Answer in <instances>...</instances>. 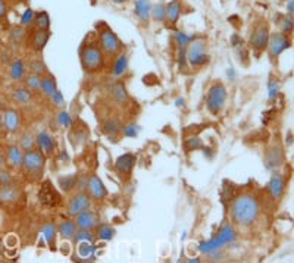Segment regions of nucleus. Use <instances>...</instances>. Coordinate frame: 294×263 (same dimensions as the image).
Returning <instances> with one entry per match:
<instances>
[{
	"mask_svg": "<svg viewBox=\"0 0 294 263\" xmlns=\"http://www.w3.org/2000/svg\"><path fill=\"white\" fill-rule=\"evenodd\" d=\"M231 218L238 226H250L257 219L260 207L254 196L241 194L235 198L231 204Z\"/></svg>",
	"mask_w": 294,
	"mask_h": 263,
	"instance_id": "1",
	"label": "nucleus"
},
{
	"mask_svg": "<svg viewBox=\"0 0 294 263\" xmlns=\"http://www.w3.org/2000/svg\"><path fill=\"white\" fill-rule=\"evenodd\" d=\"M80 61L86 72L94 74L103 69L105 66V53L99 44H83L80 49Z\"/></svg>",
	"mask_w": 294,
	"mask_h": 263,
	"instance_id": "2",
	"label": "nucleus"
},
{
	"mask_svg": "<svg viewBox=\"0 0 294 263\" xmlns=\"http://www.w3.org/2000/svg\"><path fill=\"white\" fill-rule=\"evenodd\" d=\"M234 240H235V232H234L232 226L225 223V225L221 228V231L216 234L215 238H212V240H209V241L200 242V244H199V248H200V251L204 253V254H210V253L219 251L224 245L232 242Z\"/></svg>",
	"mask_w": 294,
	"mask_h": 263,
	"instance_id": "3",
	"label": "nucleus"
},
{
	"mask_svg": "<svg viewBox=\"0 0 294 263\" xmlns=\"http://www.w3.org/2000/svg\"><path fill=\"white\" fill-rule=\"evenodd\" d=\"M228 97V91L222 83H215L207 90V97H206V106L207 110L212 115H218L221 110L224 109Z\"/></svg>",
	"mask_w": 294,
	"mask_h": 263,
	"instance_id": "4",
	"label": "nucleus"
},
{
	"mask_svg": "<svg viewBox=\"0 0 294 263\" xmlns=\"http://www.w3.org/2000/svg\"><path fill=\"white\" fill-rule=\"evenodd\" d=\"M209 62V53L203 39H194L187 46V64L193 68H202Z\"/></svg>",
	"mask_w": 294,
	"mask_h": 263,
	"instance_id": "5",
	"label": "nucleus"
},
{
	"mask_svg": "<svg viewBox=\"0 0 294 263\" xmlns=\"http://www.w3.org/2000/svg\"><path fill=\"white\" fill-rule=\"evenodd\" d=\"M99 46H100L102 52L106 56H111V58H116L121 53V50H122L121 40L118 39V36L113 33L112 30L108 28V27H103L99 31Z\"/></svg>",
	"mask_w": 294,
	"mask_h": 263,
	"instance_id": "6",
	"label": "nucleus"
},
{
	"mask_svg": "<svg viewBox=\"0 0 294 263\" xmlns=\"http://www.w3.org/2000/svg\"><path fill=\"white\" fill-rule=\"evenodd\" d=\"M46 165V156L39 149H31L24 152V165L25 171L33 176H40Z\"/></svg>",
	"mask_w": 294,
	"mask_h": 263,
	"instance_id": "7",
	"label": "nucleus"
},
{
	"mask_svg": "<svg viewBox=\"0 0 294 263\" xmlns=\"http://www.w3.org/2000/svg\"><path fill=\"white\" fill-rule=\"evenodd\" d=\"M288 47H291V42L288 39V36L282 34V33H273L269 34V42H268V55L271 59L279 58Z\"/></svg>",
	"mask_w": 294,
	"mask_h": 263,
	"instance_id": "8",
	"label": "nucleus"
},
{
	"mask_svg": "<svg viewBox=\"0 0 294 263\" xmlns=\"http://www.w3.org/2000/svg\"><path fill=\"white\" fill-rule=\"evenodd\" d=\"M268 42H269V30L266 25H257L251 36H250V46L251 49L256 52V55L259 56L262 52L266 50L268 47Z\"/></svg>",
	"mask_w": 294,
	"mask_h": 263,
	"instance_id": "9",
	"label": "nucleus"
},
{
	"mask_svg": "<svg viewBox=\"0 0 294 263\" xmlns=\"http://www.w3.org/2000/svg\"><path fill=\"white\" fill-rule=\"evenodd\" d=\"M39 201L45 207H53L61 201V194L52 185L50 181H43V184L40 187V191H39Z\"/></svg>",
	"mask_w": 294,
	"mask_h": 263,
	"instance_id": "10",
	"label": "nucleus"
},
{
	"mask_svg": "<svg viewBox=\"0 0 294 263\" xmlns=\"http://www.w3.org/2000/svg\"><path fill=\"white\" fill-rule=\"evenodd\" d=\"M91 200L89 194H86L84 191H80L78 194H75L74 197L71 198L68 204V209H67V213L71 218H75L77 215H80L81 212L87 210L90 207Z\"/></svg>",
	"mask_w": 294,
	"mask_h": 263,
	"instance_id": "11",
	"label": "nucleus"
},
{
	"mask_svg": "<svg viewBox=\"0 0 294 263\" xmlns=\"http://www.w3.org/2000/svg\"><path fill=\"white\" fill-rule=\"evenodd\" d=\"M2 119H3V128L9 134H15L20 131L21 127V115L12 108L3 110L2 113Z\"/></svg>",
	"mask_w": 294,
	"mask_h": 263,
	"instance_id": "12",
	"label": "nucleus"
},
{
	"mask_svg": "<svg viewBox=\"0 0 294 263\" xmlns=\"http://www.w3.org/2000/svg\"><path fill=\"white\" fill-rule=\"evenodd\" d=\"M87 191H89L90 198H94L97 201L105 200L108 196V190H106L105 184L97 175H93L87 179Z\"/></svg>",
	"mask_w": 294,
	"mask_h": 263,
	"instance_id": "13",
	"label": "nucleus"
},
{
	"mask_svg": "<svg viewBox=\"0 0 294 263\" xmlns=\"http://www.w3.org/2000/svg\"><path fill=\"white\" fill-rule=\"evenodd\" d=\"M75 223L80 229H94L100 223V219H99V215L96 212L87 209V210H84V212H81L80 215L75 216Z\"/></svg>",
	"mask_w": 294,
	"mask_h": 263,
	"instance_id": "14",
	"label": "nucleus"
},
{
	"mask_svg": "<svg viewBox=\"0 0 294 263\" xmlns=\"http://www.w3.org/2000/svg\"><path fill=\"white\" fill-rule=\"evenodd\" d=\"M36 144H37L39 150L45 154V156L53 154L55 149H56V141H55V138H53L47 131H42L37 134V137H36Z\"/></svg>",
	"mask_w": 294,
	"mask_h": 263,
	"instance_id": "15",
	"label": "nucleus"
},
{
	"mask_svg": "<svg viewBox=\"0 0 294 263\" xmlns=\"http://www.w3.org/2000/svg\"><path fill=\"white\" fill-rule=\"evenodd\" d=\"M134 166H136V156L133 153L121 154L115 160V169L119 174H124V175H130L133 172Z\"/></svg>",
	"mask_w": 294,
	"mask_h": 263,
	"instance_id": "16",
	"label": "nucleus"
},
{
	"mask_svg": "<svg viewBox=\"0 0 294 263\" xmlns=\"http://www.w3.org/2000/svg\"><path fill=\"white\" fill-rule=\"evenodd\" d=\"M6 163L14 168V169H18V168H23L24 165V150L20 146H9L8 150H6Z\"/></svg>",
	"mask_w": 294,
	"mask_h": 263,
	"instance_id": "17",
	"label": "nucleus"
},
{
	"mask_svg": "<svg viewBox=\"0 0 294 263\" xmlns=\"http://www.w3.org/2000/svg\"><path fill=\"white\" fill-rule=\"evenodd\" d=\"M50 40V31L49 30H37L34 31V34L31 36V42H30V46L34 52L40 53L45 50V47L49 43Z\"/></svg>",
	"mask_w": 294,
	"mask_h": 263,
	"instance_id": "18",
	"label": "nucleus"
},
{
	"mask_svg": "<svg viewBox=\"0 0 294 263\" xmlns=\"http://www.w3.org/2000/svg\"><path fill=\"white\" fill-rule=\"evenodd\" d=\"M20 198V190L14 187L12 184L9 185H0V203L2 204H12Z\"/></svg>",
	"mask_w": 294,
	"mask_h": 263,
	"instance_id": "19",
	"label": "nucleus"
},
{
	"mask_svg": "<svg viewBox=\"0 0 294 263\" xmlns=\"http://www.w3.org/2000/svg\"><path fill=\"white\" fill-rule=\"evenodd\" d=\"M182 14V5L180 0H171L166 5V20L171 25L177 24Z\"/></svg>",
	"mask_w": 294,
	"mask_h": 263,
	"instance_id": "20",
	"label": "nucleus"
},
{
	"mask_svg": "<svg viewBox=\"0 0 294 263\" xmlns=\"http://www.w3.org/2000/svg\"><path fill=\"white\" fill-rule=\"evenodd\" d=\"M150 12H152V5L149 0H136L137 17L144 25H147L150 21Z\"/></svg>",
	"mask_w": 294,
	"mask_h": 263,
	"instance_id": "21",
	"label": "nucleus"
},
{
	"mask_svg": "<svg viewBox=\"0 0 294 263\" xmlns=\"http://www.w3.org/2000/svg\"><path fill=\"white\" fill-rule=\"evenodd\" d=\"M284 188H285V182L284 178L281 175H273L269 181V193L275 200H279L284 194Z\"/></svg>",
	"mask_w": 294,
	"mask_h": 263,
	"instance_id": "22",
	"label": "nucleus"
},
{
	"mask_svg": "<svg viewBox=\"0 0 294 263\" xmlns=\"http://www.w3.org/2000/svg\"><path fill=\"white\" fill-rule=\"evenodd\" d=\"M27 74V64L23 59H15L9 66V77L14 81H21Z\"/></svg>",
	"mask_w": 294,
	"mask_h": 263,
	"instance_id": "23",
	"label": "nucleus"
},
{
	"mask_svg": "<svg viewBox=\"0 0 294 263\" xmlns=\"http://www.w3.org/2000/svg\"><path fill=\"white\" fill-rule=\"evenodd\" d=\"M27 71L30 74H37L40 77H45L49 74L47 66L43 62V59H40V58H30L28 62H27Z\"/></svg>",
	"mask_w": 294,
	"mask_h": 263,
	"instance_id": "24",
	"label": "nucleus"
},
{
	"mask_svg": "<svg viewBox=\"0 0 294 263\" xmlns=\"http://www.w3.org/2000/svg\"><path fill=\"white\" fill-rule=\"evenodd\" d=\"M127 69H128V55L127 53H119L116 56L115 62H113L112 74L116 78H119L127 72Z\"/></svg>",
	"mask_w": 294,
	"mask_h": 263,
	"instance_id": "25",
	"label": "nucleus"
},
{
	"mask_svg": "<svg viewBox=\"0 0 294 263\" xmlns=\"http://www.w3.org/2000/svg\"><path fill=\"white\" fill-rule=\"evenodd\" d=\"M43 96L47 99H52V96L58 91V84L55 77H52L50 74H47L45 77H42V90Z\"/></svg>",
	"mask_w": 294,
	"mask_h": 263,
	"instance_id": "26",
	"label": "nucleus"
},
{
	"mask_svg": "<svg viewBox=\"0 0 294 263\" xmlns=\"http://www.w3.org/2000/svg\"><path fill=\"white\" fill-rule=\"evenodd\" d=\"M78 226L75 223V220H64L61 225H59V234L64 240H72L75 232H77Z\"/></svg>",
	"mask_w": 294,
	"mask_h": 263,
	"instance_id": "27",
	"label": "nucleus"
},
{
	"mask_svg": "<svg viewBox=\"0 0 294 263\" xmlns=\"http://www.w3.org/2000/svg\"><path fill=\"white\" fill-rule=\"evenodd\" d=\"M112 96L113 99H115V102L119 103V105H125L128 102V91H127V88L121 81L113 84Z\"/></svg>",
	"mask_w": 294,
	"mask_h": 263,
	"instance_id": "28",
	"label": "nucleus"
},
{
	"mask_svg": "<svg viewBox=\"0 0 294 263\" xmlns=\"http://www.w3.org/2000/svg\"><path fill=\"white\" fill-rule=\"evenodd\" d=\"M12 99L20 105H28L33 99V91L27 87H18L12 91Z\"/></svg>",
	"mask_w": 294,
	"mask_h": 263,
	"instance_id": "29",
	"label": "nucleus"
},
{
	"mask_svg": "<svg viewBox=\"0 0 294 263\" xmlns=\"http://www.w3.org/2000/svg\"><path fill=\"white\" fill-rule=\"evenodd\" d=\"M96 245H93L90 244V241H81L78 242V248H77V251H78V256L80 257H83V259H89V260H94L96 259V256H94V253H96Z\"/></svg>",
	"mask_w": 294,
	"mask_h": 263,
	"instance_id": "30",
	"label": "nucleus"
},
{
	"mask_svg": "<svg viewBox=\"0 0 294 263\" xmlns=\"http://www.w3.org/2000/svg\"><path fill=\"white\" fill-rule=\"evenodd\" d=\"M77 179H78V176L75 175V174H72V175L59 176V179H58L59 188H61L64 193H69L71 190H74V188H75V185H77Z\"/></svg>",
	"mask_w": 294,
	"mask_h": 263,
	"instance_id": "31",
	"label": "nucleus"
},
{
	"mask_svg": "<svg viewBox=\"0 0 294 263\" xmlns=\"http://www.w3.org/2000/svg\"><path fill=\"white\" fill-rule=\"evenodd\" d=\"M33 24L36 25L37 30H49L50 28V17H49V14L46 11L37 12L36 17H34V22Z\"/></svg>",
	"mask_w": 294,
	"mask_h": 263,
	"instance_id": "32",
	"label": "nucleus"
},
{
	"mask_svg": "<svg viewBox=\"0 0 294 263\" xmlns=\"http://www.w3.org/2000/svg\"><path fill=\"white\" fill-rule=\"evenodd\" d=\"M121 130H122V127H121V121H119L118 118L108 119V121L105 122V125H103V132H105L106 135H109V137L116 135Z\"/></svg>",
	"mask_w": 294,
	"mask_h": 263,
	"instance_id": "33",
	"label": "nucleus"
},
{
	"mask_svg": "<svg viewBox=\"0 0 294 263\" xmlns=\"http://www.w3.org/2000/svg\"><path fill=\"white\" fill-rule=\"evenodd\" d=\"M25 37H27V30L24 27H21V25H15L9 31V39H11L12 43H23L24 40H25Z\"/></svg>",
	"mask_w": 294,
	"mask_h": 263,
	"instance_id": "34",
	"label": "nucleus"
},
{
	"mask_svg": "<svg viewBox=\"0 0 294 263\" xmlns=\"http://www.w3.org/2000/svg\"><path fill=\"white\" fill-rule=\"evenodd\" d=\"M115 235V231H113L112 226L106 225V223H99L97 225V238L102 240V241H111Z\"/></svg>",
	"mask_w": 294,
	"mask_h": 263,
	"instance_id": "35",
	"label": "nucleus"
},
{
	"mask_svg": "<svg viewBox=\"0 0 294 263\" xmlns=\"http://www.w3.org/2000/svg\"><path fill=\"white\" fill-rule=\"evenodd\" d=\"M25 87L30 91H40L42 90V77L37 74H28L25 77Z\"/></svg>",
	"mask_w": 294,
	"mask_h": 263,
	"instance_id": "36",
	"label": "nucleus"
},
{
	"mask_svg": "<svg viewBox=\"0 0 294 263\" xmlns=\"http://www.w3.org/2000/svg\"><path fill=\"white\" fill-rule=\"evenodd\" d=\"M150 18H153L155 21L165 22L166 20V5L165 3H156L152 6V12H150Z\"/></svg>",
	"mask_w": 294,
	"mask_h": 263,
	"instance_id": "37",
	"label": "nucleus"
},
{
	"mask_svg": "<svg viewBox=\"0 0 294 263\" xmlns=\"http://www.w3.org/2000/svg\"><path fill=\"white\" fill-rule=\"evenodd\" d=\"M42 235H43L46 242L49 245H52L53 241L56 240V226L53 223H46L45 226L42 228Z\"/></svg>",
	"mask_w": 294,
	"mask_h": 263,
	"instance_id": "38",
	"label": "nucleus"
},
{
	"mask_svg": "<svg viewBox=\"0 0 294 263\" xmlns=\"http://www.w3.org/2000/svg\"><path fill=\"white\" fill-rule=\"evenodd\" d=\"M184 149H185V152L200 150V149H203V143L199 137H188L184 143Z\"/></svg>",
	"mask_w": 294,
	"mask_h": 263,
	"instance_id": "39",
	"label": "nucleus"
},
{
	"mask_svg": "<svg viewBox=\"0 0 294 263\" xmlns=\"http://www.w3.org/2000/svg\"><path fill=\"white\" fill-rule=\"evenodd\" d=\"M174 39H175V42L178 44V47H187V46L191 43L196 37L188 36V34H185V33H182V31H175Z\"/></svg>",
	"mask_w": 294,
	"mask_h": 263,
	"instance_id": "40",
	"label": "nucleus"
},
{
	"mask_svg": "<svg viewBox=\"0 0 294 263\" xmlns=\"http://www.w3.org/2000/svg\"><path fill=\"white\" fill-rule=\"evenodd\" d=\"M34 17H36V12L33 11V9H25L24 11V14L21 15V20H20V25L24 27V28H27V27H30V25H33V22H34Z\"/></svg>",
	"mask_w": 294,
	"mask_h": 263,
	"instance_id": "41",
	"label": "nucleus"
},
{
	"mask_svg": "<svg viewBox=\"0 0 294 263\" xmlns=\"http://www.w3.org/2000/svg\"><path fill=\"white\" fill-rule=\"evenodd\" d=\"M94 238V234L91 232V229H77L75 235H74V240L77 242L81 241H91Z\"/></svg>",
	"mask_w": 294,
	"mask_h": 263,
	"instance_id": "42",
	"label": "nucleus"
},
{
	"mask_svg": "<svg viewBox=\"0 0 294 263\" xmlns=\"http://www.w3.org/2000/svg\"><path fill=\"white\" fill-rule=\"evenodd\" d=\"M294 30V20L293 17L287 15L285 18H282L281 21V33L285 34V36H290Z\"/></svg>",
	"mask_w": 294,
	"mask_h": 263,
	"instance_id": "43",
	"label": "nucleus"
},
{
	"mask_svg": "<svg viewBox=\"0 0 294 263\" xmlns=\"http://www.w3.org/2000/svg\"><path fill=\"white\" fill-rule=\"evenodd\" d=\"M34 144H36V137H33L30 134H24L23 138H21V149L24 152L34 149Z\"/></svg>",
	"mask_w": 294,
	"mask_h": 263,
	"instance_id": "44",
	"label": "nucleus"
},
{
	"mask_svg": "<svg viewBox=\"0 0 294 263\" xmlns=\"http://www.w3.org/2000/svg\"><path fill=\"white\" fill-rule=\"evenodd\" d=\"M278 94H279V84L276 80L272 78L268 83V97H269V100H275L278 97Z\"/></svg>",
	"mask_w": 294,
	"mask_h": 263,
	"instance_id": "45",
	"label": "nucleus"
},
{
	"mask_svg": "<svg viewBox=\"0 0 294 263\" xmlns=\"http://www.w3.org/2000/svg\"><path fill=\"white\" fill-rule=\"evenodd\" d=\"M122 131H124V135H125V137L134 138V137H137V135H138L140 128L137 127L136 124H130V125H125V127L122 128Z\"/></svg>",
	"mask_w": 294,
	"mask_h": 263,
	"instance_id": "46",
	"label": "nucleus"
},
{
	"mask_svg": "<svg viewBox=\"0 0 294 263\" xmlns=\"http://www.w3.org/2000/svg\"><path fill=\"white\" fill-rule=\"evenodd\" d=\"M58 122H59L62 127L69 128L71 124H72V118H71V115H69L68 112H61V113L58 115Z\"/></svg>",
	"mask_w": 294,
	"mask_h": 263,
	"instance_id": "47",
	"label": "nucleus"
},
{
	"mask_svg": "<svg viewBox=\"0 0 294 263\" xmlns=\"http://www.w3.org/2000/svg\"><path fill=\"white\" fill-rule=\"evenodd\" d=\"M12 184V174L8 169H0V185H9Z\"/></svg>",
	"mask_w": 294,
	"mask_h": 263,
	"instance_id": "48",
	"label": "nucleus"
},
{
	"mask_svg": "<svg viewBox=\"0 0 294 263\" xmlns=\"http://www.w3.org/2000/svg\"><path fill=\"white\" fill-rule=\"evenodd\" d=\"M52 103L55 105V106H64L65 105V99H64V94L58 90L53 96H52Z\"/></svg>",
	"mask_w": 294,
	"mask_h": 263,
	"instance_id": "49",
	"label": "nucleus"
},
{
	"mask_svg": "<svg viewBox=\"0 0 294 263\" xmlns=\"http://www.w3.org/2000/svg\"><path fill=\"white\" fill-rule=\"evenodd\" d=\"M180 66H185L187 64V47H178V55H177Z\"/></svg>",
	"mask_w": 294,
	"mask_h": 263,
	"instance_id": "50",
	"label": "nucleus"
},
{
	"mask_svg": "<svg viewBox=\"0 0 294 263\" xmlns=\"http://www.w3.org/2000/svg\"><path fill=\"white\" fill-rule=\"evenodd\" d=\"M6 15H8V6L5 0H0V22L6 20Z\"/></svg>",
	"mask_w": 294,
	"mask_h": 263,
	"instance_id": "51",
	"label": "nucleus"
},
{
	"mask_svg": "<svg viewBox=\"0 0 294 263\" xmlns=\"http://www.w3.org/2000/svg\"><path fill=\"white\" fill-rule=\"evenodd\" d=\"M75 187H78V190H80V191L87 190V179H86V178H78V179H77V185H75Z\"/></svg>",
	"mask_w": 294,
	"mask_h": 263,
	"instance_id": "52",
	"label": "nucleus"
},
{
	"mask_svg": "<svg viewBox=\"0 0 294 263\" xmlns=\"http://www.w3.org/2000/svg\"><path fill=\"white\" fill-rule=\"evenodd\" d=\"M17 244H18V240H17L15 235L9 234V235L6 237V245H8V247H17Z\"/></svg>",
	"mask_w": 294,
	"mask_h": 263,
	"instance_id": "53",
	"label": "nucleus"
},
{
	"mask_svg": "<svg viewBox=\"0 0 294 263\" xmlns=\"http://www.w3.org/2000/svg\"><path fill=\"white\" fill-rule=\"evenodd\" d=\"M241 43H243L241 37H240L238 34H232V37H231V44H232V47H237V46H240Z\"/></svg>",
	"mask_w": 294,
	"mask_h": 263,
	"instance_id": "54",
	"label": "nucleus"
},
{
	"mask_svg": "<svg viewBox=\"0 0 294 263\" xmlns=\"http://www.w3.org/2000/svg\"><path fill=\"white\" fill-rule=\"evenodd\" d=\"M287 14L290 17H293L294 14V0H288V5H287Z\"/></svg>",
	"mask_w": 294,
	"mask_h": 263,
	"instance_id": "55",
	"label": "nucleus"
},
{
	"mask_svg": "<svg viewBox=\"0 0 294 263\" xmlns=\"http://www.w3.org/2000/svg\"><path fill=\"white\" fill-rule=\"evenodd\" d=\"M226 75H228V78H229V80H234V78H235V72H234V69H232V68H228Z\"/></svg>",
	"mask_w": 294,
	"mask_h": 263,
	"instance_id": "56",
	"label": "nucleus"
},
{
	"mask_svg": "<svg viewBox=\"0 0 294 263\" xmlns=\"http://www.w3.org/2000/svg\"><path fill=\"white\" fill-rule=\"evenodd\" d=\"M184 103H185V102H184L182 97H178V99L175 100V106H178V108H184Z\"/></svg>",
	"mask_w": 294,
	"mask_h": 263,
	"instance_id": "57",
	"label": "nucleus"
},
{
	"mask_svg": "<svg viewBox=\"0 0 294 263\" xmlns=\"http://www.w3.org/2000/svg\"><path fill=\"white\" fill-rule=\"evenodd\" d=\"M5 163H6V159H5L3 153L0 152V169H3V168H5Z\"/></svg>",
	"mask_w": 294,
	"mask_h": 263,
	"instance_id": "58",
	"label": "nucleus"
},
{
	"mask_svg": "<svg viewBox=\"0 0 294 263\" xmlns=\"http://www.w3.org/2000/svg\"><path fill=\"white\" fill-rule=\"evenodd\" d=\"M190 263H200V259L199 257H193V259H188Z\"/></svg>",
	"mask_w": 294,
	"mask_h": 263,
	"instance_id": "59",
	"label": "nucleus"
},
{
	"mask_svg": "<svg viewBox=\"0 0 294 263\" xmlns=\"http://www.w3.org/2000/svg\"><path fill=\"white\" fill-rule=\"evenodd\" d=\"M287 144H288V146L291 144V132H288V137H287Z\"/></svg>",
	"mask_w": 294,
	"mask_h": 263,
	"instance_id": "60",
	"label": "nucleus"
},
{
	"mask_svg": "<svg viewBox=\"0 0 294 263\" xmlns=\"http://www.w3.org/2000/svg\"><path fill=\"white\" fill-rule=\"evenodd\" d=\"M5 128H3V119H2V115H0V132L3 131Z\"/></svg>",
	"mask_w": 294,
	"mask_h": 263,
	"instance_id": "61",
	"label": "nucleus"
}]
</instances>
